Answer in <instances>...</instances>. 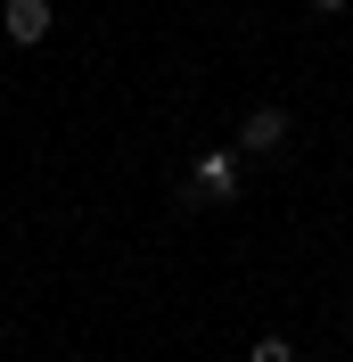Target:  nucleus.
I'll return each instance as SVG.
<instances>
[{
	"mask_svg": "<svg viewBox=\"0 0 353 362\" xmlns=\"http://www.w3.org/2000/svg\"><path fill=\"white\" fill-rule=\"evenodd\" d=\"M198 198H239V157H230V148H205L198 157V173H189V189H181V206H198Z\"/></svg>",
	"mask_w": 353,
	"mask_h": 362,
	"instance_id": "f257e3e1",
	"label": "nucleus"
},
{
	"mask_svg": "<svg viewBox=\"0 0 353 362\" xmlns=\"http://www.w3.org/2000/svg\"><path fill=\"white\" fill-rule=\"evenodd\" d=\"M0 33H8L17 49H33L49 33V0H8V8H0Z\"/></svg>",
	"mask_w": 353,
	"mask_h": 362,
	"instance_id": "f03ea898",
	"label": "nucleus"
},
{
	"mask_svg": "<svg viewBox=\"0 0 353 362\" xmlns=\"http://www.w3.org/2000/svg\"><path fill=\"white\" fill-rule=\"evenodd\" d=\"M280 140H287V107H255V115L239 124V148H255V157H271Z\"/></svg>",
	"mask_w": 353,
	"mask_h": 362,
	"instance_id": "7ed1b4c3",
	"label": "nucleus"
},
{
	"mask_svg": "<svg viewBox=\"0 0 353 362\" xmlns=\"http://www.w3.org/2000/svg\"><path fill=\"white\" fill-rule=\"evenodd\" d=\"M246 362H296V346H287V338H255V354H246Z\"/></svg>",
	"mask_w": 353,
	"mask_h": 362,
	"instance_id": "20e7f679",
	"label": "nucleus"
},
{
	"mask_svg": "<svg viewBox=\"0 0 353 362\" xmlns=\"http://www.w3.org/2000/svg\"><path fill=\"white\" fill-rule=\"evenodd\" d=\"M312 8H345V0H312Z\"/></svg>",
	"mask_w": 353,
	"mask_h": 362,
	"instance_id": "39448f33",
	"label": "nucleus"
}]
</instances>
